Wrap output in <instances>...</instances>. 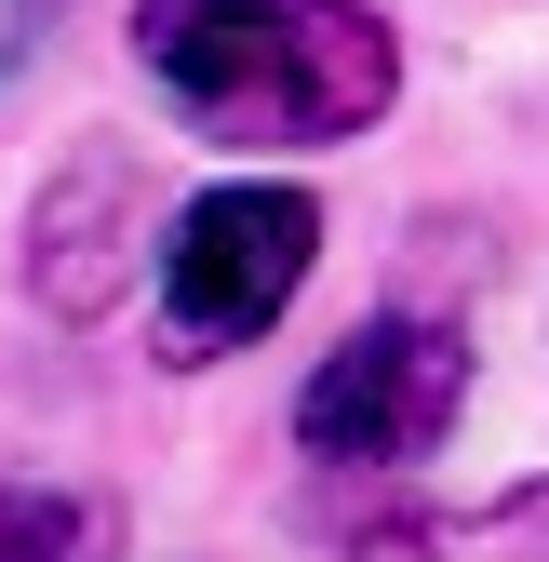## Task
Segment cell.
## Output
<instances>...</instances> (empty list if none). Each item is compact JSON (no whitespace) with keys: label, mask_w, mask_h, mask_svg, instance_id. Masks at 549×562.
<instances>
[{"label":"cell","mask_w":549,"mask_h":562,"mask_svg":"<svg viewBox=\"0 0 549 562\" xmlns=\"http://www.w3.org/2000/svg\"><path fill=\"white\" fill-rule=\"evenodd\" d=\"M134 54L228 148H349L402 94L362 0H134Z\"/></svg>","instance_id":"6da1fadb"},{"label":"cell","mask_w":549,"mask_h":562,"mask_svg":"<svg viewBox=\"0 0 549 562\" xmlns=\"http://www.w3.org/2000/svg\"><path fill=\"white\" fill-rule=\"evenodd\" d=\"M322 255V201L309 188H201L175 241H161V335L175 362H228L295 308V281Z\"/></svg>","instance_id":"7a4b0ae2"},{"label":"cell","mask_w":549,"mask_h":562,"mask_svg":"<svg viewBox=\"0 0 549 562\" xmlns=\"http://www.w3.org/2000/svg\"><path fill=\"white\" fill-rule=\"evenodd\" d=\"M469 402V348L442 322H362L335 362L295 389V442L322 469H416Z\"/></svg>","instance_id":"3957f363"},{"label":"cell","mask_w":549,"mask_h":562,"mask_svg":"<svg viewBox=\"0 0 549 562\" xmlns=\"http://www.w3.org/2000/svg\"><path fill=\"white\" fill-rule=\"evenodd\" d=\"M121 228H134V175L121 161H81V175L41 201V308L94 322L108 281H121Z\"/></svg>","instance_id":"277c9868"},{"label":"cell","mask_w":549,"mask_h":562,"mask_svg":"<svg viewBox=\"0 0 549 562\" xmlns=\"http://www.w3.org/2000/svg\"><path fill=\"white\" fill-rule=\"evenodd\" d=\"M349 562H549V482L483 509H429V522H362Z\"/></svg>","instance_id":"5b68a950"},{"label":"cell","mask_w":549,"mask_h":562,"mask_svg":"<svg viewBox=\"0 0 549 562\" xmlns=\"http://www.w3.org/2000/svg\"><path fill=\"white\" fill-rule=\"evenodd\" d=\"M0 562H108V509L94 496H41V482H0Z\"/></svg>","instance_id":"8992f818"}]
</instances>
